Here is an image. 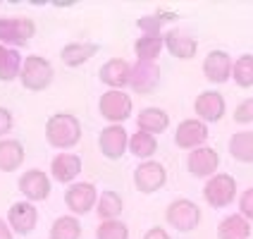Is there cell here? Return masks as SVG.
<instances>
[{"label":"cell","mask_w":253,"mask_h":239,"mask_svg":"<svg viewBox=\"0 0 253 239\" xmlns=\"http://www.w3.org/2000/svg\"><path fill=\"white\" fill-rule=\"evenodd\" d=\"M168 223L179 232H191L201 223V208L189 198H177L168 208Z\"/></svg>","instance_id":"3"},{"label":"cell","mask_w":253,"mask_h":239,"mask_svg":"<svg viewBox=\"0 0 253 239\" xmlns=\"http://www.w3.org/2000/svg\"><path fill=\"white\" fill-rule=\"evenodd\" d=\"M79 235H82V225L77 218H70V215L57 218L50 227V239H79Z\"/></svg>","instance_id":"25"},{"label":"cell","mask_w":253,"mask_h":239,"mask_svg":"<svg viewBox=\"0 0 253 239\" xmlns=\"http://www.w3.org/2000/svg\"><path fill=\"white\" fill-rule=\"evenodd\" d=\"M50 170H53V177H55L57 182L67 184L82 172V160H79V155H74V153H60V155H55Z\"/></svg>","instance_id":"18"},{"label":"cell","mask_w":253,"mask_h":239,"mask_svg":"<svg viewBox=\"0 0 253 239\" xmlns=\"http://www.w3.org/2000/svg\"><path fill=\"white\" fill-rule=\"evenodd\" d=\"M19 191L29 198V203L34 201H43L50 194V180L45 177V172L41 170H29L19 177Z\"/></svg>","instance_id":"10"},{"label":"cell","mask_w":253,"mask_h":239,"mask_svg":"<svg viewBox=\"0 0 253 239\" xmlns=\"http://www.w3.org/2000/svg\"><path fill=\"white\" fill-rule=\"evenodd\" d=\"M98 239H129V230L120 220H103L98 227Z\"/></svg>","instance_id":"32"},{"label":"cell","mask_w":253,"mask_h":239,"mask_svg":"<svg viewBox=\"0 0 253 239\" xmlns=\"http://www.w3.org/2000/svg\"><path fill=\"white\" fill-rule=\"evenodd\" d=\"M45 139L55 148H70L82 139V125L74 115L57 113L45 125Z\"/></svg>","instance_id":"1"},{"label":"cell","mask_w":253,"mask_h":239,"mask_svg":"<svg viewBox=\"0 0 253 239\" xmlns=\"http://www.w3.org/2000/svg\"><path fill=\"white\" fill-rule=\"evenodd\" d=\"M172 19H177L174 12H158V14H151V17H141L139 29L146 31V36H160L163 22H172Z\"/></svg>","instance_id":"30"},{"label":"cell","mask_w":253,"mask_h":239,"mask_svg":"<svg viewBox=\"0 0 253 239\" xmlns=\"http://www.w3.org/2000/svg\"><path fill=\"white\" fill-rule=\"evenodd\" d=\"M129 148L136 158H151L158 151V141L153 134H146V132H136L131 139H129Z\"/></svg>","instance_id":"27"},{"label":"cell","mask_w":253,"mask_h":239,"mask_svg":"<svg viewBox=\"0 0 253 239\" xmlns=\"http://www.w3.org/2000/svg\"><path fill=\"white\" fill-rule=\"evenodd\" d=\"M5 55H7V48H2V46H0V62L5 60Z\"/></svg>","instance_id":"38"},{"label":"cell","mask_w":253,"mask_h":239,"mask_svg":"<svg viewBox=\"0 0 253 239\" xmlns=\"http://www.w3.org/2000/svg\"><path fill=\"white\" fill-rule=\"evenodd\" d=\"M96 50H98L96 43H70L62 48V62L67 67H79L91 55H96Z\"/></svg>","instance_id":"23"},{"label":"cell","mask_w":253,"mask_h":239,"mask_svg":"<svg viewBox=\"0 0 253 239\" xmlns=\"http://www.w3.org/2000/svg\"><path fill=\"white\" fill-rule=\"evenodd\" d=\"M7 218H10V225H12L14 232L29 235V232L36 227L39 213H36V208H34V203L19 201V203H12V208H10V213H7Z\"/></svg>","instance_id":"16"},{"label":"cell","mask_w":253,"mask_h":239,"mask_svg":"<svg viewBox=\"0 0 253 239\" xmlns=\"http://www.w3.org/2000/svg\"><path fill=\"white\" fill-rule=\"evenodd\" d=\"M232 57L227 55L225 50H212L208 53L206 62H203V72L211 79L212 84H225L227 79L232 77Z\"/></svg>","instance_id":"14"},{"label":"cell","mask_w":253,"mask_h":239,"mask_svg":"<svg viewBox=\"0 0 253 239\" xmlns=\"http://www.w3.org/2000/svg\"><path fill=\"white\" fill-rule=\"evenodd\" d=\"M217 237L220 239H249L251 237V223L244 215H229L217 227Z\"/></svg>","instance_id":"21"},{"label":"cell","mask_w":253,"mask_h":239,"mask_svg":"<svg viewBox=\"0 0 253 239\" xmlns=\"http://www.w3.org/2000/svg\"><path fill=\"white\" fill-rule=\"evenodd\" d=\"M126 148V129L120 125L105 127L100 132V151L110 160H120Z\"/></svg>","instance_id":"13"},{"label":"cell","mask_w":253,"mask_h":239,"mask_svg":"<svg viewBox=\"0 0 253 239\" xmlns=\"http://www.w3.org/2000/svg\"><path fill=\"white\" fill-rule=\"evenodd\" d=\"M12 129V113L7 108H0V137H5Z\"/></svg>","instance_id":"35"},{"label":"cell","mask_w":253,"mask_h":239,"mask_svg":"<svg viewBox=\"0 0 253 239\" xmlns=\"http://www.w3.org/2000/svg\"><path fill=\"white\" fill-rule=\"evenodd\" d=\"M129 74H131V67L126 65L125 60H120V57H115V60L105 62V65L100 67V79H103L105 84L115 86V89L129 84Z\"/></svg>","instance_id":"19"},{"label":"cell","mask_w":253,"mask_h":239,"mask_svg":"<svg viewBox=\"0 0 253 239\" xmlns=\"http://www.w3.org/2000/svg\"><path fill=\"white\" fill-rule=\"evenodd\" d=\"M206 139H208V127L201 120H184L174 134V141L179 148H201Z\"/></svg>","instance_id":"11"},{"label":"cell","mask_w":253,"mask_h":239,"mask_svg":"<svg viewBox=\"0 0 253 239\" xmlns=\"http://www.w3.org/2000/svg\"><path fill=\"white\" fill-rule=\"evenodd\" d=\"M217 165H220L217 151L211 146H201L189 153V172L194 177H211L217 172Z\"/></svg>","instance_id":"12"},{"label":"cell","mask_w":253,"mask_h":239,"mask_svg":"<svg viewBox=\"0 0 253 239\" xmlns=\"http://www.w3.org/2000/svg\"><path fill=\"white\" fill-rule=\"evenodd\" d=\"M36 24L27 17H17V19H0V41L14 43V46H24L34 36Z\"/></svg>","instance_id":"7"},{"label":"cell","mask_w":253,"mask_h":239,"mask_svg":"<svg viewBox=\"0 0 253 239\" xmlns=\"http://www.w3.org/2000/svg\"><path fill=\"white\" fill-rule=\"evenodd\" d=\"M163 36H141L136 46H134V50H136V55L139 60H146V62H155V57L160 55V50H163Z\"/></svg>","instance_id":"26"},{"label":"cell","mask_w":253,"mask_h":239,"mask_svg":"<svg viewBox=\"0 0 253 239\" xmlns=\"http://www.w3.org/2000/svg\"><path fill=\"white\" fill-rule=\"evenodd\" d=\"M22 163H24V148H22V143L14 139L0 141V170L2 172H12Z\"/></svg>","instance_id":"22"},{"label":"cell","mask_w":253,"mask_h":239,"mask_svg":"<svg viewBox=\"0 0 253 239\" xmlns=\"http://www.w3.org/2000/svg\"><path fill=\"white\" fill-rule=\"evenodd\" d=\"M203 196L211 203L212 208H225L229 206L234 196H237V182L232 175H212L206 189H203Z\"/></svg>","instance_id":"4"},{"label":"cell","mask_w":253,"mask_h":239,"mask_svg":"<svg viewBox=\"0 0 253 239\" xmlns=\"http://www.w3.org/2000/svg\"><path fill=\"white\" fill-rule=\"evenodd\" d=\"M0 239H12V232L5 225V220H0Z\"/></svg>","instance_id":"37"},{"label":"cell","mask_w":253,"mask_h":239,"mask_svg":"<svg viewBox=\"0 0 253 239\" xmlns=\"http://www.w3.org/2000/svg\"><path fill=\"white\" fill-rule=\"evenodd\" d=\"M139 132H146V134H160L165 132L169 125V117L165 110L160 108H143L139 115Z\"/></svg>","instance_id":"20"},{"label":"cell","mask_w":253,"mask_h":239,"mask_svg":"<svg viewBox=\"0 0 253 239\" xmlns=\"http://www.w3.org/2000/svg\"><path fill=\"white\" fill-rule=\"evenodd\" d=\"M19 77H22L24 89H29V91H43L53 82V67H50V62L45 57L31 55L24 60Z\"/></svg>","instance_id":"2"},{"label":"cell","mask_w":253,"mask_h":239,"mask_svg":"<svg viewBox=\"0 0 253 239\" xmlns=\"http://www.w3.org/2000/svg\"><path fill=\"white\" fill-rule=\"evenodd\" d=\"M229 153L239 163H253V132H239L229 141Z\"/></svg>","instance_id":"24"},{"label":"cell","mask_w":253,"mask_h":239,"mask_svg":"<svg viewBox=\"0 0 253 239\" xmlns=\"http://www.w3.org/2000/svg\"><path fill=\"white\" fill-rule=\"evenodd\" d=\"M160 82V70L155 62H146V60H139L134 67H131V74H129V86L139 94H151Z\"/></svg>","instance_id":"9"},{"label":"cell","mask_w":253,"mask_h":239,"mask_svg":"<svg viewBox=\"0 0 253 239\" xmlns=\"http://www.w3.org/2000/svg\"><path fill=\"white\" fill-rule=\"evenodd\" d=\"M22 72V57L17 50H7L5 60L0 62V82H12L14 77Z\"/></svg>","instance_id":"31"},{"label":"cell","mask_w":253,"mask_h":239,"mask_svg":"<svg viewBox=\"0 0 253 239\" xmlns=\"http://www.w3.org/2000/svg\"><path fill=\"white\" fill-rule=\"evenodd\" d=\"M239 211H241V215H244L249 223H253V187L251 189H246V191L241 194Z\"/></svg>","instance_id":"34"},{"label":"cell","mask_w":253,"mask_h":239,"mask_svg":"<svg viewBox=\"0 0 253 239\" xmlns=\"http://www.w3.org/2000/svg\"><path fill=\"white\" fill-rule=\"evenodd\" d=\"M100 115L105 117V120H110L115 125H120V122H125L129 113H131V98L122 94V91H108L105 96H100Z\"/></svg>","instance_id":"6"},{"label":"cell","mask_w":253,"mask_h":239,"mask_svg":"<svg viewBox=\"0 0 253 239\" xmlns=\"http://www.w3.org/2000/svg\"><path fill=\"white\" fill-rule=\"evenodd\" d=\"M168 182V172L160 163L155 160H148V163H141L139 168L134 170V184L136 189L143 191V194H153L158 191L163 184Z\"/></svg>","instance_id":"5"},{"label":"cell","mask_w":253,"mask_h":239,"mask_svg":"<svg viewBox=\"0 0 253 239\" xmlns=\"http://www.w3.org/2000/svg\"><path fill=\"white\" fill-rule=\"evenodd\" d=\"M143 239H169V235L163 230V227H153V230H148V232H146V237Z\"/></svg>","instance_id":"36"},{"label":"cell","mask_w":253,"mask_h":239,"mask_svg":"<svg viewBox=\"0 0 253 239\" xmlns=\"http://www.w3.org/2000/svg\"><path fill=\"white\" fill-rule=\"evenodd\" d=\"M122 213V198L115 191H105L98 198V215L103 220H117V215Z\"/></svg>","instance_id":"29"},{"label":"cell","mask_w":253,"mask_h":239,"mask_svg":"<svg viewBox=\"0 0 253 239\" xmlns=\"http://www.w3.org/2000/svg\"><path fill=\"white\" fill-rule=\"evenodd\" d=\"M98 201L96 196V187L88 182H79V184H72L70 189H67V194H65V203L70 206L72 213H77V215H84L93 208V203Z\"/></svg>","instance_id":"8"},{"label":"cell","mask_w":253,"mask_h":239,"mask_svg":"<svg viewBox=\"0 0 253 239\" xmlns=\"http://www.w3.org/2000/svg\"><path fill=\"white\" fill-rule=\"evenodd\" d=\"M234 120L237 122H253V98H246L244 103L237 105V110H234Z\"/></svg>","instance_id":"33"},{"label":"cell","mask_w":253,"mask_h":239,"mask_svg":"<svg viewBox=\"0 0 253 239\" xmlns=\"http://www.w3.org/2000/svg\"><path fill=\"white\" fill-rule=\"evenodd\" d=\"M232 77L241 89H251L253 86V55H241L232 65Z\"/></svg>","instance_id":"28"},{"label":"cell","mask_w":253,"mask_h":239,"mask_svg":"<svg viewBox=\"0 0 253 239\" xmlns=\"http://www.w3.org/2000/svg\"><path fill=\"white\" fill-rule=\"evenodd\" d=\"M201 122H217L225 115V98L217 91H203L194 103Z\"/></svg>","instance_id":"15"},{"label":"cell","mask_w":253,"mask_h":239,"mask_svg":"<svg viewBox=\"0 0 253 239\" xmlns=\"http://www.w3.org/2000/svg\"><path fill=\"white\" fill-rule=\"evenodd\" d=\"M163 41L168 46V50L172 53L174 57H182V60H191L196 55V41L191 36H184L182 31H168L163 36Z\"/></svg>","instance_id":"17"}]
</instances>
